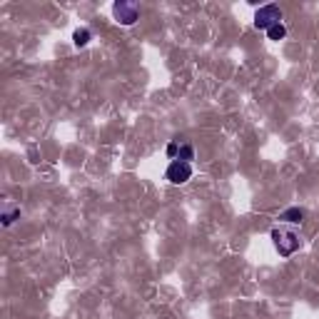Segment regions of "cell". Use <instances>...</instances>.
Masks as SVG:
<instances>
[{"label": "cell", "instance_id": "cell-1", "mask_svg": "<svg viewBox=\"0 0 319 319\" xmlns=\"http://www.w3.org/2000/svg\"><path fill=\"white\" fill-rule=\"evenodd\" d=\"M272 242H275V249L282 257H292L302 247V237L289 227H275L272 230Z\"/></svg>", "mask_w": 319, "mask_h": 319}, {"label": "cell", "instance_id": "cell-2", "mask_svg": "<svg viewBox=\"0 0 319 319\" xmlns=\"http://www.w3.org/2000/svg\"><path fill=\"white\" fill-rule=\"evenodd\" d=\"M282 23V10H279V5H262L257 13H254V28L257 30H270L272 25H277Z\"/></svg>", "mask_w": 319, "mask_h": 319}, {"label": "cell", "instance_id": "cell-3", "mask_svg": "<svg viewBox=\"0 0 319 319\" xmlns=\"http://www.w3.org/2000/svg\"><path fill=\"white\" fill-rule=\"evenodd\" d=\"M113 15H115V20H118L120 25H135L137 23V18H140V8H137V3H127V0H120L113 5Z\"/></svg>", "mask_w": 319, "mask_h": 319}, {"label": "cell", "instance_id": "cell-4", "mask_svg": "<svg viewBox=\"0 0 319 319\" xmlns=\"http://www.w3.org/2000/svg\"><path fill=\"white\" fill-rule=\"evenodd\" d=\"M165 177L172 182V185H185L190 177H192V162H182V160H172L167 165V172Z\"/></svg>", "mask_w": 319, "mask_h": 319}, {"label": "cell", "instance_id": "cell-5", "mask_svg": "<svg viewBox=\"0 0 319 319\" xmlns=\"http://www.w3.org/2000/svg\"><path fill=\"white\" fill-rule=\"evenodd\" d=\"M304 217H307V209L304 207H289V209H284L279 215V222L282 225H302Z\"/></svg>", "mask_w": 319, "mask_h": 319}, {"label": "cell", "instance_id": "cell-6", "mask_svg": "<svg viewBox=\"0 0 319 319\" xmlns=\"http://www.w3.org/2000/svg\"><path fill=\"white\" fill-rule=\"evenodd\" d=\"M90 40H92V33H90L87 28H78V30L73 33V45H75V47H85Z\"/></svg>", "mask_w": 319, "mask_h": 319}, {"label": "cell", "instance_id": "cell-7", "mask_svg": "<svg viewBox=\"0 0 319 319\" xmlns=\"http://www.w3.org/2000/svg\"><path fill=\"white\" fill-rule=\"evenodd\" d=\"M267 38H270V40H284V38H287V28H284V23L272 25V28L267 30Z\"/></svg>", "mask_w": 319, "mask_h": 319}, {"label": "cell", "instance_id": "cell-8", "mask_svg": "<svg viewBox=\"0 0 319 319\" xmlns=\"http://www.w3.org/2000/svg\"><path fill=\"white\" fill-rule=\"evenodd\" d=\"M177 160H182V162H192L195 160V147L192 145H180V152H177Z\"/></svg>", "mask_w": 319, "mask_h": 319}, {"label": "cell", "instance_id": "cell-9", "mask_svg": "<svg viewBox=\"0 0 319 319\" xmlns=\"http://www.w3.org/2000/svg\"><path fill=\"white\" fill-rule=\"evenodd\" d=\"M18 217H20V207H13V209H8V212L3 215V225H5V227H10Z\"/></svg>", "mask_w": 319, "mask_h": 319}, {"label": "cell", "instance_id": "cell-10", "mask_svg": "<svg viewBox=\"0 0 319 319\" xmlns=\"http://www.w3.org/2000/svg\"><path fill=\"white\" fill-rule=\"evenodd\" d=\"M177 152H180V142L175 140V142H170V145H167V155H170L172 160H177Z\"/></svg>", "mask_w": 319, "mask_h": 319}]
</instances>
